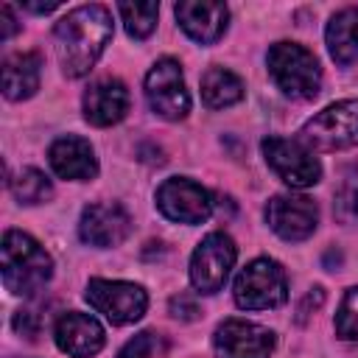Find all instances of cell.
Returning a JSON list of instances; mask_svg holds the SVG:
<instances>
[{"mask_svg": "<svg viewBox=\"0 0 358 358\" xmlns=\"http://www.w3.org/2000/svg\"><path fill=\"white\" fill-rule=\"evenodd\" d=\"M109 39H112V14L106 6L90 3L67 11L53 28L56 59L62 64V73L67 78L87 76L101 59Z\"/></svg>", "mask_w": 358, "mask_h": 358, "instance_id": "cell-1", "label": "cell"}, {"mask_svg": "<svg viewBox=\"0 0 358 358\" xmlns=\"http://www.w3.org/2000/svg\"><path fill=\"white\" fill-rule=\"evenodd\" d=\"M0 260L3 285L17 296H34L53 274V260L45 246L20 229H6Z\"/></svg>", "mask_w": 358, "mask_h": 358, "instance_id": "cell-2", "label": "cell"}, {"mask_svg": "<svg viewBox=\"0 0 358 358\" xmlns=\"http://www.w3.org/2000/svg\"><path fill=\"white\" fill-rule=\"evenodd\" d=\"M266 67L277 90L296 101H310L322 87V67L316 56L296 42H274L266 53Z\"/></svg>", "mask_w": 358, "mask_h": 358, "instance_id": "cell-3", "label": "cell"}, {"mask_svg": "<svg viewBox=\"0 0 358 358\" xmlns=\"http://www.w3.org/2000/svg\"><path fill=\"white\" fill-rule=\"evenodd\" d=\"M235 305L243 310H268L280 308L288 299L285 268L271 257H255L241 268L232 288Z\"/></svg>", "mask_w": 358, "mask_h": 358, "instance_id": "cell-4", "label": "cell"}, {"mask_svg": "<svg viewBox=\"0 0 358 358\" xmlns=\"http://www.w3.org/2000/svg\"><path fill=\"white\" fill-rule=\"evenodd\" d=\"M296 140L310 151H341L358 145V98L324 106L299 129Z\"/></svg>", "mask_w": 358, "mask_h": 358, "instance_id": "cell-5", "label": "cell"}, {"mask_svg": "<svg viewBox=\"0 0 358 358\" xmlns=\"http://www.w3.org/2000/svg\"><path fill=\"white\" fill-rule=\"evenodd\" d=\"M92 310H98L112 324H131L137 322L148 308V294L137 282L126 280H90L84 291Z\"/></svg>", "mask_w": 358, "mask_h": 358, "instance_id": "cell-6", "label": "cell"}, {"mask_svg": "<svg viewBox=\"0 0 358 358\" xmlns=\"http://www.w3.org/2000/svg\"><path fill=\"white\" fill-rule=\"evenodd\" d=\"M238 257V246L227 232H210L190 257V285L199 294H215L224 288Z\"/></svg>", "mask_w": 358, "mask_h": 358, "instance_id": "cell-7", "label": "cell"}, {"mask_svg": "<svg viewBox=\"0 0 358 358\" xmlns=\"http://www.w3.org/2000/svg\"><path fill=\"white\" fill-rule=\"evenodd\" d=\"M263 157L268 162V168L288 185V187H310L322 179V165L313 157L310 148H305L299 140H288V137H266L260 143Z\"/></svg>", "mask_w": 358, "mask_h": 358, "instance_id": "cell-8", "label": "cell"}, {"mask_svg": "<svg viewBox=\"0 0 358 358\" xmlns=\"http://www.w3.org/2000/svg\"><path fill=\"white\" fill-rule=\"evenodd\" d=\"M145 101L165 120H182L190 112V95L176 59H159L145 73Z\"/></svg>", "mask_w": 358, "mask_h": 358, "instance_id": "cell-9", "label": "cell"}, {"mask_svg": "<svg viewBox=\"0 0 358 358\" xmlns=\"http://www.w3.org/2000/svg\"><path fill=\"white\" fill-rule=\"evenodd\" d=\"M157 210L176 224H204L213 213V196L187 176H171L157 187Z\"/></svg>", "mask_w": 358, "mask_h": 358, "instance_id": "cell-10", "label": "cell"}, {"mask_svg": "<svg viewBox=\"0 0 358 358\" xmlns=\"http://www.w3.org/2000/svg\"><path fill=\"white\" fill-rule=\"evenodd\" d=\"M277 336L246 319H224L213 333V352L218 358H268Z\"/></svg>", "mask_w": 358, "mask_h": 358, "instance_id": "cell-11", "label": "cell"}, {"mask_svg": "<svg viewBox=\"0 0 358 358\" xmlns=\"http://www.w3.org/2000/svg\"><path fill=\"white\" fill-rule=\"evenodd\" d=\"M266 224L282 241H305L316 232L319 207L308 196L280 193V196H271L266 204Z\"/></svg>", "mask_w": 358, "mask_h": 358, "instance_id": "cell-12", "label": "cell"}, {"mask_svg": "<svg viewBox=\"0 0 358 358\" xmlns=\"http://www.w3.org/2000/svg\"><path fill=\"white\" fill-rule=\"evenodd\" d=\"M131 232V218L123 204L117 201H95L87 204L78 221V235L84 243L95 249H109L117 246L129 238Z\"/></svg>", "mask_w": 358, "mask_h": 358, "instance_id": "cell-13", "label": "cell"}, {"mask_svg": "<svg viewBox=\"0 0 358 358\" xmlns=\"http://www.w3.org/2000/svg\"><path fill=\"white\" fill-rule=\"evenodd\" d=\"M53 341L70 358H92L103 347V327L90 313L67 310L53 324Z\"/></svg>", "mask_w": 358, "mask_h": 358, "instance_id": "cell-14", "label": "cell"}, {"mask_svg": "<svg viewBox=\"0 0 358 358\" xmlns=\"http://www.w3.org/2000/svg\"><path fill=\"white\" fill-rule=\"evenodd\" d=\"M173 11L182 31L199 45L218 42L229 25V8L215 0H182Z\"/></svg>", "mask_w": 358, "mask_h": 358, "instance_id": "cell-15", "label": "cell"}, {"mask_svg": "<svg viewBox=\"0 0 358 358\" xmlns=\"http://www.w3.org/2000/svg\"><path fill=\"white\" fill-rule=\"evenodd\" d=\"M81 109L92 126L120 123L129 112V90L120 78H98L87 87L81 98Z\"/></svg>", "mask_w": 358, "mask_h": 358, "instance_id": "cell-16", "label": "cell"}, {"mask_svg": "<svg viewBox=\"0 0 358 358\" xmlns=\"http://www.w3.org/2000/svg\"><path fill=\"white\" fill-rule=\"evenodd\" d=\"M48 162L59 179L87 182V179H95L98 173V159H95L90 140L76 137V134L53 140L48 148Z\"/></svg>", "mask_w": 358, "mask_h": 358, "instance_id": "cell-17", "label": "cell"}, {"mask_svg": "<svg viewBox=\"0 0 358 358\" xmlns=\"http://www.w3.org/2000/svg\"><path fill=\"white\" fill-rule=\"evenodd\" d=\"M42 56L34 50L11 53L3 62V95L8 101H25L39 90Z\"/></svg>", "mask_w": 358, "mask_h": 358, "instance_id": "cell-18", "label": "cell"}, {"mask_svg": "<svg viewBox=\"0 0 358 358\" xmlns=\"http://www.w3.org/2000/svg\"><path fill=\"white\" fill-rule=\"evenodd\" d=\"M327 50L338 64H350L358 59V8H341L330 17L327 31Z\"/></svg>", "mask_w": 358, "mask_h": 358, "instance_id": "cell-19", "label": "cell"}, {"mask_svg": "<svg viewBox=\"0 0 358 358\" xmlns=\"http://www.w3.org/2000/svg\"><path fill=\"white\" fill-rule=\"evenodd\" d=\"M201 98L210 109H227L243 98V81L227 67H210L201 76Z\"/></svg>", "mask_w": 358, "mask_h": 358, "instance_id": "cell-20", "label": "cell"}, {"mask_svg": "<svg viewBox=\"0 0 358 358\" xmlns=\"http://www.w3.org/2000/svg\"><path fill=\"white\" fill-rule=\"evenodd\" d=\"M11 193H14V199L22 201V204H42V201H48V199L53 196V185H50V179H48L42 171H36V168H22V171L11 179Z\"/></svg>", "mask_w": 358, "mask_h": 358, "instance_id": "cell-21", "label": "cell"}, {"mask_svg": "<svg viewBox=\"0 0 358 358\" xmlns=\"http://www.w3.org/2000/svg\"><path fill=\"white\" fill-rule=\"evenodd\" d=\"M117 11H120V20H123L129 36L145 39L157 25L159 6L157 3H117Z\"/></svg>", "mask_w": 358, "mask_h": 358, "instance_id": "cell-22", "label": "cell"}, {"mask_svg": "<svg viewBox=\"0 0 358 358\" xmlns=\"http://www.w3.org/2000/svg\"><path fill=\"white\" fill-rule=\"evenodd\" d=\"M336 336L344 341H358V285L347 288L338 310H336Z\"/></svg>", "mask_w": 358, "mask_h": 358, "instance_id": "cell-23", "label": "cell"}, {"mask_svg": "<svg viewBox=\"0 0 358 358\" xmlns=\"http://www.w3.org/2000/svg\"><path fill=\"white\" fill-rule=\"evenodd\" d=\"M162 350H165L162 338H159L154 330H143V333H137L134 338H129V341L120 347L117 358H154V355H159Z\"/></svg>", "mask_w": 358, "mask_h": 358, "instance_id": "cell-24", "label": "cell"}, {"mask_svg": "<svg viewBox=\"0 0 358 358\" xmlns=\"http://www.w3.org/2000/svg\"><path fill=\"white\" fill-rule=\"evenodd\" d=\"M39 327H42V316L36 313V310H31V308H25V310H17L14 313V330L20 333V336H25V338H36L39 336Z\"/></svg>", "mask_w": 358, "mask_h": 358, "instance_id": "cell-25", "label": "cell"}, {"mask_svg": "<svg viewBox=\"0 0 358 358\" xmlns=\"http://www.w3.org/2000/svg\"><path fill=\"white\" fill-rule=\"evenodd\" d=\"M171 313H173L176 319L190 322V319H196V316H199V305H196V299H190V296L179 294V296H173V299H171Z\"/></svg>", "mask_w": 358, "mask_h": 358, "instance_id": "cell-26", "label": "cell"}, {"mask_svg": "<svg viewBox=\"0 0 358 358\" xmlns=\"http://www.w3.org/2000/svg\"><path fill=\"white\" fill-rule=\"evenodd\" d=\"M17 17H14V8L8 3L0 6V39H11L17 34Z\"/></svg>", "mask_w": 358, "mask_h": 358, "instance_id": "cell-27", "label": "cell"}, {"mask_svg": "<svg viewBox=\"0 0 358 358\" xmlns=\"http://www.w3.org/2000/svg\"><path fill=\"white\" fill-rule=\"evenodd\" d=\"M22 8H28V11H34V14H48V11L59 8V0H50V3H31V0H25Z\"/></svg>", "mask_w": 358, "mask_h": 358, "instance_id": "cell-28", "label": "cell"}]
</instances>
